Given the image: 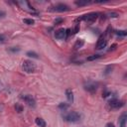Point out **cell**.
Masks as SVG:
<instances>
[{
	"instance_id": "cell-1",
	"label": "cell",
	"mask_w": 127,
	"mask_h": 127,
	"mask_svg": "<svg viewBox=\"0 0 127 127\" xmlns=\"http://www.w3.org/2000/svg\"><path fill=\"white\" fill-rule=\"evenodd\" d=\"M81 118V115L76 112V111H71V112H68L66 114L64 115V119L67 122H71V123H76L80 120Z\"/></svg>"
},
{
	"instance_id": "cell-2",
	"label": "cell",
	"mask_w": 127,
	"mask_h": 127,
	"mask_svg": "<svg viewBox=\"0 0 127 127\" xmlns=\"http://www.w3.org/2000/svg\"><path fill=\"white\" fill-rule=\"evenodd\" d=\"M22 68L25 72L27 73H32L36 70V64L35 63H33L32 61H29V60H25L23 63H22Z\"/></svg>"
},
{
	"instance_id": "cell-3",
	"label": "cell",
	"mask_w": 127,
	"mask_h": 127,
	"mask_svg": "<svg viewBox=\"0 0 127 127\" xmlns=\"http://www.w3.org/2000/svg\"><path fill=\"white\" fill-rule=\"evenodd\" d=\"M97 18H98V13H96V12H91V13H87V14H85V15H82L80 18H77L76 21H81V20H83V21H85V22H87V23H93Z\"/></svg>"
},
{
	"instance_id": "cell-4",
	"label": "cell",
	"mask_w": 127,
	"mask_h": 127,
	"mask_svg": "<svg viewBox=\"0 0 127 127\" xmlns=\"http://www.w3.org/2000/svg\"><path fill=\"white\" fill-rule=\"evenodd\" d=\"M83 87L86 91L90 92V93H94L96 92L97 90V83L92 81V80H88V81H85L84 84H83Z\"/></svg>"
},
{
	"instance_id": "cell-5",
	"label": "cell",
	"mask_w": 127,
	"mask_h": 127,
	"mask_svg": "<svg viewBox=\"0 0 127 127\" xmlns=\"http://www.w3.org/2000/svg\"><path fill=\"white\" fill-rule=\"evenodd\" d=\"M21 98L25 101V103L27 104V105H29L30 107H35L36 106V100H35V98L32 96V95H30V94H23L22 96H21Z\"/></svg>"
},
{
	"instance_id": "cell-6",
	"label": "cell",
	"mask_w": 127,
	"mask_h": 127,
	"mask_svg": "<svg viewBox=\"0 0 127 127\" xmlns=\"http://www.w3.org/2000/svg\"><path fill=\"white\" fill-rule=\"evenodd\" d=\"M108 104H109V107L112 108V109H118V108H120V107H122L124 105L123 101H121V100H119L117 98H113V99L109 100Z\"/></svg>"
},
{
	"instance_id": "cell-7",
	"label": "cell",
	"mask_w": 127,
	"mask_h": 127,
	"mask_svg": "<svg viewBox=\"0 0 127 127\" xmlns=\"http://www.w3.org/2000/svg\"><path fill=\"white\" fill-rule=\"evenodd\" d=\"M52 10L53 11H57V12H65V11L69 10V7L66 4H64V3H58L53 7Z\"/></svg>"
},
{
	"instance_id": "cell-8",
	"label": "cell",
	"mask_w": 127,
	"mask_h": 127,
	"mask_svg": "<svg viewBox=\"0 0 127 127\" xmlns=\"http://www.w3.org/2000/svg\"><path fill=\"white\" fill-rule=\"evenodd\" d=\"M106 45H107V38H106V36L105 35L101 36L98 39L97 43H96V49L97 50H102V49H104L106 47Z\"/></svg>"
},
{
	"instance_id": "cell-9",
	"label": "cell",
	"mask_w": 127,
	"mask_h": 127,
	"mask_svg": "<svg viewBox=\"0 0 127 127\" xmlns=\"http://www.w3.org/2000/svg\"><path fill=\"white\" fill-rule=\"evenodd\" d=\"M55 37H56V39H58V40H62V39H64V38H65V29L61 28V29L57 30V31L55 32Z\"/></svg>"
},
{
	"instance_id": "cell-10",
	"label": "cell",
	"mask_w": 127,
	"mask_h": 127,
	"mask_svg": "<svg viewBox=\"0 0 127 127\" xmlns=\"http://www.w3.org/2000/svg\"><path fill=\"white\" fill-rule=\"evenodd\" d=\"M65 95H66L67 101H68L69 103H72V102H73V92H72V90L69 89V88H67V89L65 90Z\"/></svg>"
},
{
	"instance_id": "cell-11",
	"label": "cell",
	"mask_w": 127,
	"mask_h": 127,
	"mask_svg": "<svg viewBox=\"0 0 127 127\" xmlns=\"http://www.w3.org/2000/svg\"><path fill=\"white\" fill-rule=\"evenodd\" d=\"M126 119H127V116L125 113H123L121 115V117L119 118V126L120 127H126Z\"/></svg>"
},
{
	"instance_id": "cell-12",
	"label": "cell",
	"mask_w": 127,
	"mask_h": 127,
	"mask_svg": "<svg viewBox=\"0 0 127 127\" xmlns=\"http://www.w3.org/2000/svg\"><path fill=\"white\" fill-rule=\"evenodd\" d=\"M83 45H84V41H83L82 39H77L76 42H75L74 45H73V48H74L75 50H78V49L82 48Z\"/></svg>"
},
{
	"instance_id": "cell-13",
	"label": "cell",
	"mask_w": 127,
	"mask_h": 127,
	"mask_svg": "<svg viewBox=\"0 0 127 127\" xmlns=\"http://www.w3.org/2000/svg\"><path fill=\"white\" fill-rule=\"evenodd\" d=\"M35 122H36V124L39 126V127H46V121L43 119V118H40V117H37L36 119H35Z\"/></svg>"
},
{
	"instance_id": "cell-14",
	"label": "cell",
	"mask_w": 127,
	"mask_h": 127,
	"mask_svg": "<svg viewBox=\"0 0 127 127\" xmlns=\"http://www.w3.org/2000/svg\"><path fill=\"white\" fill-rule=\"evenodd\" d=\"M74 3H75V5H76V6H79V7H80V6H86V5L90 4L91 2H90V1H81V0H76Z\"/></svg>"
},
{
	"instance_id": "cell-15",
	"label": "cell",
	"mask_w": 127,
	"mask_h": 127,
	"mask_svg": "<svg viewBox=\"0 0 127 127\" xmlns=\"http://www.w3.org/2000/svg\"><path fill=\"white\" fill-rule=\"evenodd\" d=\"M26 56H28V57H30V58H33V59H38V58H39V57H38V54L35 53V52H32V51L27 52V53H26Z\"/></svg>"
},
{
	"instance_id": "cell-16",
	"label": "cell",
	"mask_w": 127,
	"mask_h": 127,
	"mask_svg": "<svg viewBox=\"0 0 127 127\" xmlns=\"http://www.w3.org/2000/svg\"><path fill=\"white\" fill-rule=\"evenodd\" d=\"M112 69H113V66H112V65H107V66L105 67V69H104V74H105V75H108L109 73H111Z\"/></svg>"
},
{
	"instance_id": "cell-17",
	"label": "cell",
	"mask_w": 127,
	"mask_h": 127,
	"mask_svg": "<svg viewBox=\"0 0 127 127\" xmlns=\"http://www.w3.org/2000/svg\"><path fill=\"white\" fill-rule=\"evenodd\" d=\"M23 23L24 24H27V25H34L35 21L33 19H28V18H25L23 19Z\"/></svg>"
},
{
	"instance_id": "cell-18",
	"label": "cell",
	"mask_w": 127,
	"mask_h": 127,
	"mask_svg": "<svg viewBox=\"0 0 127 127\" xmlns=\"http://www.w3.org/2000/svg\"><path fill=\"white\" fill-rule=\"evenodd\" d=\"M115 34L117 36H121V37H125L127 35V32L125 30H119V31H115Z\"/></svg>"
},
{
	"instance_id": "cell-19",
	"label": "cell",
	"mask_w": 127,
	"mask_h": 127,
	"mask_svg": "<svg viewBox=\"0 0 127 127\" xmlns=\"http://www.w3.org/2000/svg\"><path fill=\"white\" fill-rule=\"evenodd\" d=\"M67 107H68V104L65 103V102H62V103L59 104V108L62 109V110H65Z\"/></svg>"
},
{
	"instance_id": "cell-20",
	"label": "cell",
	"mask_w": 127,
	"mask_h": 127,
	"mask_svg": "<svg viewBox=\"0 0 127 127\" xmlns=\"http://www.w3.org/2000/svg\"><path fill=\"white\" fill-rule=\"evenodd\" d=\"M7 37L4 34H0V44H5L7 42Z\"/></svg>"
},
{
	"instance_id": "cell-21",
	"label": "cell",
	"mask_w": 127,
	"mask_h": 127,
	"mask_svg": "<svg viewBox=\"0 0 127 127\" xmlns=\"http://www.w3.org/2000/svg\"><path fill=\"white\" fill-rule=\"evenodd\" d=\"M99 58H101L100 55H92V56H90V57L87 58V61H94V60H97Z\"/></svg>"
},
{
	"instance_id": "cell-22",
	"label": "cell",
	"mask_w": 127,
	"mask_h": 127,
	"mask_svg": "<svg viewBox=\"0 0 127 127\" xmlns=\"http://www.w3.org/2000/svg\"><path fill=\"white\" fill-rule=\"evenodd\" d=\"M8 51L11 52V53H18L20 51V48H18V47H11V48L8 49Z\"/></svg>"
},
{
	"instance_id": "cell-23",
	"label": "cell",
	"mask_w": 127,
	"mask_h": 127,
	"mask_svg": "<svg viewBox=\"0 0 127 127\" xmlns=\"http://www.w3.org/2000/svg\"><path fill=\"white\" fill-rule=\"evenodd\" d=\"M15 109H16V111H17V112H18V113H21V112H22V111H23V106H22V105H20V104H18V103H17V104H16V105H15Z\"/></svg>"
},
{
	"instance_id": "cell-24",
	"label": "cell",
	"mask_w": 127,
	"mask_h": 127,
	"mask_svg": "<svg viewBox=\"0 0 127 127\" xmlns=\"http://www.w3.org/2000/svg\"><path fill=\"white\" fill-rule=\"evenodd\" d=\"M119 15L116 13V12H110V13H108V17H110V18H117Z\"/></svg>"
},
{
	"instance_id": "cell-25",
	"label": "cell",
	"mask_w": 127,
	"mask_h": 127,
	"mask_svg": "<svg viewBox=\"0 0 127 127\" xmlns=\"http://www.w3.org/2000/svg\"><path fill=\"white\" fill-rule=\"evenodd\" d=\"M63 21H64V20H63L62 18H58V19L55 20V24H56V25H59V24L63 23Z\"/></svg>"
},
{
	"instance_id": "cell-26",
	"label": "cell",
	"mask_w": 127,
	"mask_h": 127,
	"mask_svg": "<svg viewBox=\"0 0 127 127\" xmlns=\"http://www.w3.org/2000/svg\"><path fill=\"white\" fill-rule=\"evenodd\" d=\"M78 30H79V25H78V24H76L75 28H74V29H73V31H71V32H73V34H76V33L78 32Z\"/></svg>"
},
{
	"instance_id": "cell-27",
	"label": "cell",
	"mask_w": 127,
	"mask_h": 127,
	"mask_svg": "<svg viewBox=\"0 0 127 127\" xmlns=\"http://www.w3.org/2000/svg\"><path fill=\"white\" fill-rule=\"evenodd\" d=\"M5 16H6V13L4 11H1L0 10V18H4Z\"/></svg>"
},
{
	"instance_id": "cell-28",
	"label": "cell",
	"mask_w": 127,
	"mask_h": 127,
	"mask_svg": "<svg viewBox=\"0 0 127 127\" xmlns=\"http://www.w3.org/2000/svg\"><path fill=\"white\" fill-rule=\"evenodd\" d=\"M106 127H115V126H114V124H113V123L109 122V123H107V124H106Z\"/></svg>"
},
{
	"instance_id": "cell-29",
	"label": "cell",
	"mask_w": 127,
	"mask_h": 127,
	"mask_svg": "<svg viewBox=\"0 0 127 127\" xmlns=\"http://www.w3.org/2000/svg\"><path fill=\"white\" fill-rule=\"evenodd\" d=\"M4 89V85H3V83L0 81V91H2Z\"/></svg>"
},
{
	"instance_id": "cell-30",
	"label": "cell",
	"mask_w": 127,
	"mask_h": 127,
	"mask_svg": "<svg viewBox=\"0 0 127 127\" xmlns=\"http://www.w3.org/2000/svg\"><path fill=\"white\" fill-rule=\"evenodd\" d=\"M110 48H111V49H110V51H111V50H114V49L116 48V44H114V45H112V46H111Z\"/></svg>"
},
{
	"instance_id": "cell-31",
	"label": "cell",
	"mask_w": 127,
	"mask_h": 127,
	"mask_svg": "<svg viewBox=\"0 0 127 127\" xmlns=\"http://www.w3.org/2000/svg\"><path fill=\"white\" fill-rule=\"evenodd\" d=\"M2 107H3V106H2V105H0V111H1V109H2Z\"/></svg>"
}]
</instances>
